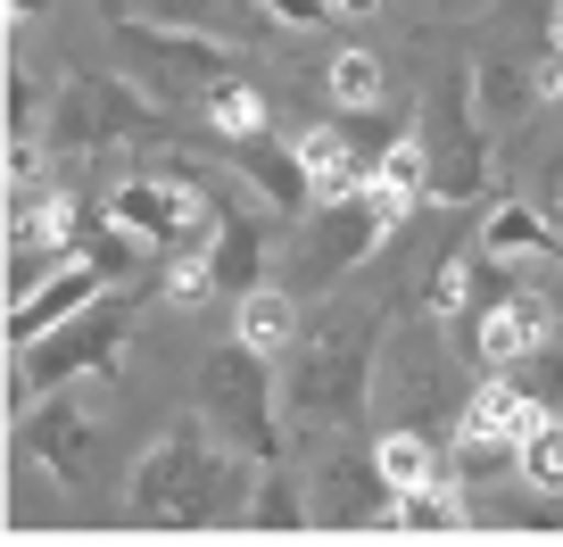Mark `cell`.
<instances>
[{
	"label": "cell",
	"mask_w": 563,
	"mask_h": 547,
	"mask_svg": "<svg viewBox=\"0 0 563 547\" xmlns=\"http://www.w3.org/2000/svg\"><path fill=\"white\" fill-rule=\"evenodd\" d=\"M117 51H124V67L133 75H158V84H199L208 91L216 75H232V58H224V42L216 34H175V25H124L117 18Z\"/></svg>",
	"instance_id": "cell-8"
},
{
	"label": "cell",
	"mask_w": 563,
	"mask_h": 547,
	"mask_svg": "<svg viewBox=\"0 0 563 547\" xmlns=\"http://www.w3.org/2000/svg\"><path fill=\"white\" fill-rule=\"evenodd\" d=\"M464 424H481V431H506V440H522V448H530L547 424H555V406H547V398H530V390L514 382V373H497L489 390H473Z\"/></svg>",
	"instance_id": "cell-15"
},
{
	"label": "cell",
	"mask_w": 563,
	"mask_h": 547,
	"mask_svg": "<svg viewBox=\"0 0 563 547\" xmlns=\"http://www.w3.org/2000/svg\"><path fill=\"white\" fill-rule=\"evenodd\" d=\"M323 100L340 108V117H373V108L389 100V67L382 51H340L332 75H323Z\"/></svg>",
	"instance_id": "cell-20"
},
{
	"label": "cell",
	"mask_w": 563,
	"mask_h": 547,
	"mask_svg": "<svg viewBox=\"0 0 563 547\" xmlns=\"http://www.w3.org/2000/svg\"><path fill=\"white\" fill-rule=\"evenodd\" d=\"M257 481H265V464L249 448H232L208 415H191L133 464L124 506L150 530H224V523L257 514Z\"/></svg>",
	"instance_id": "cell-1"
},
{
	"label": "cell",
	"mask_w": 563,
	"mask_h": 547,
	"mask_svg": "<svg viewBox=\"0 0 563 547\" xmlns=\"http://www.w3.org/2000/svg\"><path fill=\"white\" fill-rule=\"evenodd\" d=\"M522 481H539V490H563V424H547L539 440L522 448Z\"/></svg>",
	"instance_id": "cell-29"
},
{
	"label": "cell",
	"mask_w": 563,
	"mask_h": 547,
	"mask_svg": "<svg viewBox=\"0 0 563 547\" xmlns=\"http://www.w3.org/2000/svg\"><path fill=\"white\" fill-rule=\"evenodd\" d=\"M18 457H34V464H51L67 490H91L100 481V431H91V415L67 398V390H51V406H25L18 415Z\"/></svg>",
	"instance_id": "cell-6"
},
{
	"label": "cell",
	"mask_w": 563,
	"mask_h": 547,
	"mask_svg": "<svg viewBox=\"0 0 563 547\" xmlns=\"http://www.w3.org/2000/svg\"><path fill=\"white\" fill-rule=\"evenodd\" d=\"M216 142H224V158L265 192L274 216H299L307 199H316V183H307V166H299V142H274V133H216Z\"/></svg>",
	"instance_id": "cell-12"
},
{
	"label": "cell",
	"mask_w": 563,
	"mask_h": 547,
	"mask_svg": "<svg viewBox=\"0 0 563 547\" xmlns=\"http://www.w3.org/2000/svg\"><path fill=\"white\" fill-rule=\"evenodd\" d=\"M100 291H117V283H108V274H100V265H91V258L58 265V274H51V283H42V291H25V299H9V349H34L42 332H58V324H67V316H84V307L100 299Z\"/></svg>",
	"instance_id": "cell-11"
},
{
	"label": "cell",
	"mask_w": 563,
	"mask_h": 547,
	"mask_svg": "<svg viewBox=\"0 0 563 547\" xmlns=\"http://www.w3.org/2000/svg\"><path fill=\"white\" fill-rule=\"evenodd\" d=\"M464 490V481H456ZM448 490V481H422V490H398V506H389V530H415V539H431V530H456L464 523V497Z\"/></svg>",
	"instance_id": "cell-22"
},
{
	"label": "cell",
	"mask_w": 563,
	"mask_h": 547,
	"mask_svg": "<svg viewBox=\"0 0 563 547\" xmlns=\"http://www.w3.org/2000/svg\"><path fill=\"white\" fill-rule=\"evenodd\" d=\"M373 175H382L389 192H406V199H431V142H422V133H398Z\"/></svg>",
	"instance_id": "cell-27"
},
{
	"label": "cell",
	"mask_w": 563,
	"mask_h": 547,
	"mask_svg": "<svg viewBox=\"0 0 563 547\" xmlns=\"http://www.w3.org/2000/svg\"><path fill=\"white\" fill-rule=\"evenodd\" d=\"M473 108H481V124H514L530 100H547V75H522L514 58H473Z\"/></svg>",
	"instance_id": "cell-18"
},
{
	"label": "cell",
	"mask_w": 563,
	"mask_h": 547,
	"mask_svg": "<svg viewBox=\"0 0 563 547\" xmlns=\"http://www.w3.org/2000/svg\"><path fill=\"white\" fill-rule=\"evenodd\" d=\"M506 258H489V249H481V258H448L440 265V283H431V307H440V316H456V324H473L481 307L489 299H506Z\"/></svg>",
	"instance_id": "cell-16"
},
{
	"label": "cell",
	"mask_w": 563,
	"mask_h": 547,
	"mask_svg": "<svg viewBox=\"0 0 563 547\" xmlns=\"http://www.w3.org/2000/svg\"><path fill=\"white\" fill-rule=\"evenodd\" d=\"M141 25H175V34H216L224 18H241V0H133Z\"/></svg>",
	"instance_id": "cell-25"
},
{
	"label": "cell",
	"mask_w": 563,
	"mask_h": 547,
	"mask_svg": "<svg viewBox=\"0 0 563 547\" xmlns=\"http://www.w3.org/2000/svg\"><path fill=\"white\" fill-rule=\"evenodd\" d=\"M547 25H555V58H547V91H563V0L547 9Z\"/></svg>",
	"instance_id": "cell-31"
},
{
	"label": "cell",
	"mask_w": 563,
	"mask_h": 547,
	"mask_svg": "<svg viewBox=\"0 0 563 547\" xmlns=\"http://www.w3.org/2000/svg\"><path fill=\"white\" fill-rule=\"evenodd\" d=\"M199 124H208V133H265V91L249 84V75H216V84L199 91Z\"/></svg>",
	"instance_id": "cell-21"
},
{
	"label": "cell",
	"mask_w": 563,
	"mask_h": 547,
	"mask_svg": "<svg viewBox=\"0 0 563 547\" xmlns=\"http://www.w3.org/2000/svg\"><path fill=\"white\" fill-rule=\"evenodd\" d=\"M249 523H257V530H307V523H316V497H299L282 464H265V481H257V514H249Z\"/></svg>",
	"instance_id": "cell-26"
},
{
	"label": "cell",
	"mask_w": 563,
	"mask_h": 547,
	"mask_svg": "<svg viewBox=\"0 0 563 547\" xmlns=\"http://www.w3.org/2000/svg\"><path fill=\"white\" fill-rule=\"evenodd\" d=\"M265 9H274L282 25H323V18L340 9V0H265Z\"/></svg>",
	"instance_id": "cell-30"
},
{
	"label": "cell",
	"mask_w": 563,
	"mask_h": 547,
	"mask_svg": "<svg viewBox=\"0 0 563 547\" xmlns=\"http://www.w3.org/2000/svg\"><path fill=\"white\" fill-rule=\"evenodd\" d=\"M208 274L216 291H232V299H249V291L265 283V225L241 208L232 192H216V232H208Z\"/></svg>",
	"instance_id": "cell-13"
},
{
	"label": "cell",
	"mask_w": 563,
	"mask_h": 547,
	"mask_svg": "<svg viewBox=\"0 0 563 547\" xmlns=\"http://www.w3.org/2000/svg\"><path fill=\"white\" fill-rule=\"evenodd\" d=\"M389 241V216H382V199H373V183H356V192H340V199H323V216L307 225V274L316 283H340L356 258H373V249Z\"/></svg>",
	"instance_id": "cell-7"
},
{
	"label": "cell",
	"mask_w": 563,
	"mask_h": 547,
	"mask_svg": "<svg viewBox=\"0 0 563 547\" xmlns=\"http://www.w3.org/2000/svg\"><path fill=\"white\" fill-rule=\"evenodd\" d=\"M373 349H382V316L373 299H323V316L290 349V382H282V415L299 431H349L365 415L373 390Z\"/></svg>",
	"instance_id": "cell-2"
},
{
	"label": "cell",
	"mask_w": 563,
	"mask_h": 547,
	"mask_svg": "<svg viewBox=\"0 0 563 547\" xmlns=\"http://www.w3.org/2000/svg\"><path fill=\"white\" fill-rule=\"evenodd\" d=\"M124 332H133V283L100 291L84 316H67L58 332H42L34 349H9V406L25 415L34 398L84 382V373H100V382H108V373H117V357H124Z\"/></svg>",
	"instance_id": "cell-3"
},
{
	"label": "cell",
	"mask_w": 563,
	"mask_h": 547,
	"mask_svg": "<svg viewBox=\"0 0 563 547\" xmlns=\"http://www.w3.org/2000/svg\"><path fill=\"white\" fill-rule=\"evenodd\" d=\"M382 473H389V490H422V481H440V448L422 440V431H389L382 448Z\"/></svg>",
	"instance_id": "cell-24"
},
{
	"label": "cell",
	"mask_w": 563,
	"mask_h": 547,
	"mask_svg": "<svg viewBox=\"0 0 563 547\" xmlns=\"http://www.w3.org/2000/svg\"><path fill=\"white\" fill-rule=\"evenodd\" d=\"M299 299L290 291H274V283H257L241 307H232V340H249L257 357H282V349H299Z\"/></svg>",
	"instance_id": "cell-17"
},
{
	"label": "cell",
	"mask_w": 563,
	"mask_h": 547,
	"mask_svg": "<svg viewBox=\"0 0 563 547\" xmlns=\"http://www.w3.org/2000/svg\"><path fill=\"white\" fill-rule=\"evenodd\" d=\"M506 473H522V440L464 424L456 431V481H506Z\"/></svg>",
	"instance_id": "cell-23"
},
{
	"label": "cell",
	"mask_w": 563,
	"mask_h": 547,
	"mask_svg": "<svg viewBox=\"0 0 563 547\" xmlns=\"http://www.w3.org/2000/svg\"><path fill=\"white\" fill-rule=\"evenodd\" d=\"M299 166H307V183H316V199H340V192H356L382 158H356L349 124H307L299 133Z\"/></svg>",
	"instance_id": "cell-14"
},
{
	"label": "cell",
	"mask_w": 563,
	"mask_h": 547,
	"mask_svg": "<svg viewBox=\"0 0 563 547\" xmlns=\"http://www.w3.org/2000/svg\"><path fill=\"white\" fill-rule=\"evenodd\" d=\"M158 100L133 84V75H67L51 100V142L58 150H108L124 133H150Z\"/></svg>",
	"instance_id": "cell-5"
},
{
	"label": "cell",
	"mask_w": 563,
	"mask_h": 547,
	"mask_svg": "<svg viewBox=\"0 0 563 547\" xmlns=\"http://www.w3.org/2000/svg\"><path fill=\"white\" fill-rule=\"evenodd\" d=\"M108 9H117V0H108Z\"/></svg>",
	"instance_id": "cell-33"
},
{
	"label": "cell",
	"mask_w": 563,
	"mask_h": 547,
	"mask_svg": "<svg viewBox=\"0 0 563 547\" xmlns=\"http://www.w3.org/2000/svg\"><path fill=\"white\" fill-rule=\"evenodd\" d=\"M398 490H389L382 457H323L316 464V523L323 530H356V523H389Z\"/></svg>",
	"instance_id": "cell-9"
},
{
	"label": "cell",
	"mask_w": 563,
	"mask_h": 547,
	"mask_svg": "<svg viewBox=\"0 0 563 547\" xmlns=\"http://www.w3.org/2000/svg\"><path fill=\"white\" fill-rule=\"evenodd\" d=\"M481 249L489 258H563V232L547 225L539 208H522V199H506V208H489V225H481Z\"/></svg>",
	"instance_id": "cell-19"
},
{
	"label": "cell",
	"mask_w": 563,
	"mask_h": 547,
	"mask_svg": "<svg viewBox=\"0 0 563 547\" xmlns=\"http://www.w3.org/2000/svg\"><path fill=\"white\" fill-rule=\"evenodd\" d=\"M547 332H555V316H547L539 291H506V299H489V307L473 316V357H481L489 373H514L522 357L547 349Z\"/></svg>",
	"instance_id": "cell-10"
},
{
	"label": "cell",
	"mask_w": 563,
	"mask_h": 547,
	"mask_svg": "<svg viewBox=\"0 0 563 547\" xmlns=\"http://www.w3.org/2000/svg\"><path fill=\"white\" fill-rule=\"evenodd\" d=\"M373 9H382V0H340V18H373Z\"/></svg>",
	"instance_id": "cell-32"
},
{
	"label": "cell",
	"mask_w": 563,
	"mask_h": 547,
	"mask_svg": "<svg viewBox=\"0 0 563 547\" xmlns=\"http://www.w3.org/2000/svg\"><path fill=\"white\" fill-rule=\"evenodd\" d=\"M141 249H150V241H141V232H124L117 216H108V225H100V232H91V241H84V258L100 265L108 283H133V265H141Z\"/></svg>",
	"instance_id": "cell-28"
},
{
	"label": "cell",
	"mask_w": 563,
	"mask_h": 547,
	"mask_svg": "<svg viewBox=\"0 0 563 547\" xmlns=\"http://www.w3.org/2000/svg\"><path fill=\"white\" fill-rule=\"evenodd\" d=\"M191 398H199V415H208L232 448H249L257 464L282 457V390H274V373H265V357L249 349V340H224L216 357H199Z\"/></svg>",
	"instance_id": "cell-4"
}]
</instances>
